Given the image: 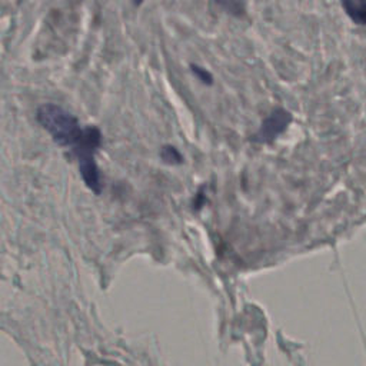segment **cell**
<instances>
[{"label": "cell", "instance_id": "6da1fadb", "mask_svg": "<svg viewBox=\"0 0 366 366\" xmlns=\"http://www.w3.org/2000/svg\"><path fill=\"white\" fill-rule=\"evenodd\" d=\"M36 119L60 146L75 148L82 138L83 128H80L77 117L59 104L45 103L39 106Z\"/></svg>", "mask_w": 366, "mask_h": 366}, {"label": "cell", "instance_id": "7a4b0ae2", "mask_svg": "<svg viewBox=\"0 0 366 366\" xmlns=\"http://www.w3.org/2000/svg\"><path fill=\"white\" fill-rule=\"evenodd\" d=\"M102 134L96 127L83 128V134L80 141L72 148L73 154L79 162V172L87 185L89 189L99 193L100 192V173L97 169V163L95 161V154L100 148Z\"/></svg>", "mask_w": 366, "mask_h": 366}, {"label": "cell", "instance_id": "3957f363", "mask_svg": "<svg viewBox=\"0 0 366 366\" xmlns=\"http://www.w3.org/2000/svg\"><path fill=\"white\" fill-rule=\"evenodd\" d=\"M292 122V114L286 109L276 107L262 122L261 129L255 135L254 141L258 144H272L279 135H282Z\"/></svg>", "mask_w": 366, "mask_h": 366}, {"label": "cell", "instance_id": "277c9868", "mask_svg": "<svg viewBox=\"0 0 366 366\" xmlns=\"http://www.w3.org/2000/svg\"><path fill=\"white\" fill-rule=\"evenodd\" d=\"M348 18L357 26H366V0H342Z\"/></svg>", "mask_w": 366, "mask_h": 366}, {"label": "cell", "instance_id": "5b68a950", "mask_svg": "<svg viewBox=\"0 0 366 366\" xmlns=\"http://www.w3.org/2000/svg\"><path fill=\"white\" fill-rule=\"evenodd\" d=\"M213 2L235 16L245 14V0H213Z\"/></svg>", "mask_w": 366, "mask_h": 366}, {"label": "cell", "instance_id": "8992f818", "mask_svg": "<svg viewBox=\"0 0 366 366\" xmlns=\"http://www.w3.org/2000/svg\"><path fill=\"white\" fill-rule=\"evenodd\" d=\"M190 70L198 77V80H200L203 85L210 86L213 83V76H212V73L208 69H205V68H202L199 65H190Z\"/></svg>", "mask_w": 366, "mask_h": 366}, {"label": "cell", "instance_id": "52a82bcc", "mask_svg": "<svg viewBox=\"0 0 366 366\" xmlns=\"http://www.w3.org/2000/svg\"><path fill=\"white\" fill-rule=\"evenodd\" d=\"M162 159L166 162V163H181L182 162V155L178 152L176 148L173 146H165L162 149Z\"/></svg>", "mask_w": 366, "mask_h": 366}, {"label": "cell", "instance_id": "ba28073f", "mask_svg": "<svg viewBox=\"0 0 366 366\" xmlns=\"http://www.w3.org/2000/svg\"><path fill=\"white\" fill-rule=\"evenodd\" d=\"M144 2H145V0H134V5L138 8V6H141Z\"/></svg>", "mask_w": 366, "mask_h": 366}]
</instances>
